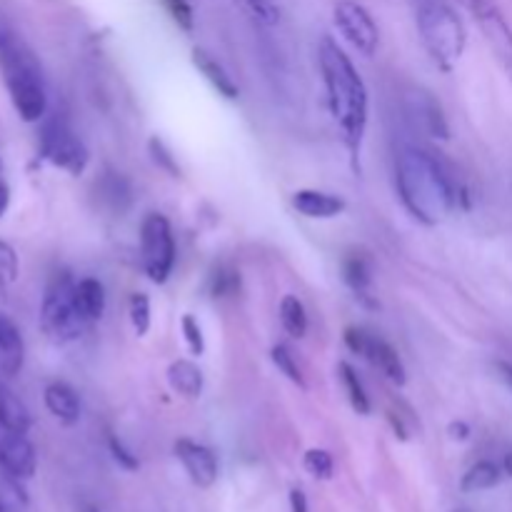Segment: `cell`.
<instances>
[{
    "label": "cell",
    "instance_id": "19",
    "mask_svg": "<svg viewBox=\"0 0 512 512\" xmlns=\"http://www.w3.org/2000/svg\"><path fill=\"white\" fill-rule=\"evenodd\" d=\"M30 425H33V418H30V410L25 408L23 400L10 390L0 388V430L28 435Z\"/></svg>",
    "mask_w": 512,
    "mask_h": 512
},
{
    "label": "cell",
    "instance_id": "40",
    "mask_svg": "<svg viewBox=\"0 0 512 512\" xmlns=\"http://www.w3.org/2000/svg\"><path fill=\"white\" fill-rule=\"evenodd\" d=\"M83 512H103V510H100V508H85Z\"/></svg>",
    "mask_w": 512,
    "mask_h": 512
},
{
    "label": "cell",
    "instance_id": "14",
    "mask_svg": "<svg viewBox=\"0 0 512 512\" xmlns=\"http://www.w3.org/2000/svg\"><path fill=\"white\" fill-rule=\"evenodd\" d=\"M25 360V345L23 335H20L18 325L0 313V375L3 378H13L20 373Z\"/></svg>",
    "mask_w": 512,
    "mask_h": 512
},
{
    "label": "cell",
    "instance_id": "7",
    "mask_svg": "<svg viewBox=\"0 0 512 512\" xmlns=\"http://www.w3.org/2000/svg\"><path fill=\"white\" fill-rule=\"evenodd\" d=\"M40 153L55 168L65 170L70 175H83V170L88 168V148L83 145V140L73 133L65 123H50L43 130V138H40Z\"/></svg>",
    "mask_w": 512,
    "mask_h": 512
},
{
    "label": "cell",
    "instance_id": "37",
    "mask_svg": "<svg viewBox=\"0 0 512 512\" xmlns=\"http://www.w3.org/2000/svg\"><path fill=\"white\" fill-rule=\"evenodd\" d=\"M503 470H505V475H508V478H512V450L508 455H505V460H503Z\"/></svg>",
    "mask_w": 512,
    "mask_h": 512
},
{
    "label": "cell",
    "instance_id": "30",
    "mask_svg": "<svg viewBox=\"0 0 512 512\" xmlns=\"http://www.w3.org/2000/svg\"><path fill=\"white\" fill-rule=\"evenodd\" d=\"M243 3L253 13V18L263 25H275L280 20V10L273 0H243Z\"/></svg>",
    "mask_w": 512,
    "mask_h": 512
},
{
    "label": "cell",
    "instance_id": "10",
    "mask_svg": "<svg viewBox=\"0 0 512 512\" xmlns=\"http://www.w3.org/2000/svg\"><path fill=\"white\" fill-rule=\"evenodd\" d=\"M0 470L13 480H30L38 470V455L33 443L23 433L0 435Z\"/></svg>",
    "mask_w": 512,
    "mask_h": 512
},
{
    "label": "cell",
    "instance_id": "6",
    "mask_svg": "<svg viewBox=\"0 0 512 512\" xmlns=\"http://www.w3.org/2000/svg\"><path fill=\"white\" fill-rule=\"evenodd\" d=\"M140 248H143V268L153 283H165L175 265V240L168 218L150 213L140 228Z\"/></svg>",
    "mask_w": 512,
    "mask_h": 512
},
{
    "label": "cell",
    "instance_id": "29",
    "mask_svg": "<svg viewBox=\"0 0 512 512\" xmlns=\"http://www.w3.org/2000/svg\"><path fill=\"white\" fill-rule=\"evenodd\" d=\"M163 3H165V8H168L170 18H173L175 23L185 30V33H193L195 15H193V8H190L188 0H163Z\"/></svg>",
    "mask_w": 512,
    "mask_h": 512
},
{
    "label": "cell",
    "instance_id": "25",
    "mask_svg": "<svg viewBox=\"0 0 512 512\" xmlns=\"http://www.w3.org/2000/svg\"><path fill=\"white\" fill-rule=\"evenodd\" d=\"M303 468L305 473L313 475L315 480H330L335 473V463H333V455L323 448H313L305 453L303 458Z\"/></svg>",
    "mask_w": 512,
    "mask_h": 512
},
{
    "label": "cell",
    "instance_id": "24",
    "mask_svg": "<svg viewBox=\"0 0 512 512\" xmlns=\"http://www.w3.org/2000/svg\"><path fill=\"white\" fill-rule=\"evenodd\" d=\"M128 315H130V325H133L135 335L138 338H145L150 330V298L145 293H133L130 295V305H128Z\"/></svg>",
    "mask_w": 512,
    "mask_h": 512
},
{
    "label": "cell",
    "instance_id": "16",
    "mask_svg": "<svg viewBox=\"0 0 512 512\" xmlns=\"http://www.w3.org/2000/svg\"><path fill=\"white\" fill-rule=\"evenodd\" d=\"M375 263L368 253L363 250H353L345 255L343 260V280L358 298H368L370 288H373Z\"/></svg>",
    "mask_w": 512,
    "mask_h": 512
},
{
    "label": "cell",
    "instance_id": "31",
    "mask_svg": "<svg viewBox=\"0 0 512 512\" xmlns=\"http://www.w3.org/2000/svg\"><path fill=\"white\" fill-rule=\"evenodd\" d=\"M150 153H153V160L160 165V168L168 170V173L173 175V178H178V175H180V165L175 163L173 153H170V150L165 148L163 140H160V138L150 140Z\"/></svg>",
    "mask_w": 512,
    "mask_h": 512
},
{
    "label": "cell",
    "instance_id": "39",
    "mask_svg": "<svg viewBox=\"0 0 512 512\" xmlns=\"http://www.w3.org/2000/svg\"><path fill=\"white\" fill-rule=\"evenodd\" d=\"M465 5H468V8H473V10H480V0H463Z\"/></svg>",
    "mask_w": 512,
    "mask_h": 512
},
{
    "label": "cell",
    "instance_id": "22",
    "mask_svg": "<svg viewBox=\"0 0 512 512\" xmlns=\"http://www.w3.org/2000/svg\"><path fill=\"white\" fill-rule=\"evenodd\" d=\"M280 323L293 338H305V333H308V313L295 295H285L283 303H280Z\"/></svg>",
    "mask_w": 512,
    "mask_h": 512
},
{
    "label": "cell",
    "instance_id": "26",
    "mask_svg": "<svg viewBox=\"0 0 512 512\" xmlns=\"http://www.w3.org/2000/svg\"><path fill=\"white\" fill-rule=\"evenodd\" d=\"M270 358H273V363L278 365V370L290 380V383L303 385V373H300L298 360H295L293 350H290L288 345H275V348L270 350Z\"/></svg>",
    "mask_w": 512,
    "mask_h": 512
},
{
    "label": "cell",
    "instance_id": "11",
    "mask_svg": "<svg viewBox=\"0 0 512 512\" xmlns=\"http://www.w3.org/2000/svg\"><path fill=\"white\" fill-rule=\"evenodd\" d=\"M175 458L183 463L185 473L193 480V485L208 490L218 480V458L210 448L195 443V440L180 438L175 440Z\"/></svg>",
    "mask_w": 512,
    "mask_h": 512
},
{
    "label": "cell",
    "instance_id": "20",
    "mask_svg": "<svg viewBox=\"0 0 512 512\" xmlns=\"http://www.w3.org/2000/svg\"><path fill=\"white\" fill-rule=\"evenodd\" d=\"M75 300H78L80 315L90 323L103 318L105 313V288L100 280L83 278L75 283Z\"/></svg>",
    "mask_w": 512,
    "mask_h": 512
},
{
    "label": "cell",
    "instance_id": "13",
    "mask_svg": "<svg viewBox=\"0 0 512 512\" xmlns=\"http://www.w3.org/2000/svg\"><path fill=\"white\" fill-rule=\"evenodd\" d=\"M293 208L300 215L310 220H330L338 218L345 210V200L333 193H323V190H295L293 193Z\"/></svg>",
    "mask_w": 512,
    "mask_h": 512
},
{
    "label": "cell",
    "instance_id": "35",
    "mask_svg": "<svg viewBox=\"0 0 512 512\" xmlns=\"http://www.w3.org/2000/svg\"><path fill=\"white\" fill-rule=\"evenodd\" d=\"M448 433L453 440H468L470 438V428H468V423H463V420H458V423H450Z\"/></svg>",
    "mask_w": 512,
    "mask_h": 512
},
{
    "label": "cell",
    "instance_id": "36",
    "mask_svg": "<svg viewBox=\"0 0 512 512\" xmlns=\"http://www.w3.org/2000/svg\"><path fill=\"white\" fill-rule=\"evenodd\" d=\"M8 205H10V190H8V185L0 180V218L8 213Z\"/></svg>",
    "mask_w": 512,
    "mask_h": 512
},
{
    "label": "cell",
    "instance_id": "32",
    "mask_svg": "<svg viewBox=\"0 0 512 512\" xmlns=\"http://www.w3.org/2000/svg\"><path fill=\"white\" fill-rule=\"evenodd\" d=\"M240 288V275L235 270H218L213 275V293L215 298H223V295H233Z\"/></svg>",
    "mask_w": 512,
    "mask_h": 512
},
{
    "label": "cell",
    "instance_id": "4",
    "mask_svg": "<svg viewBox=\"0 0 512 512\" xmlns=\"http://www.w3.org/2000/svg\"><path fill=\"white\" fill-rule=\"evenodd\" d=\"M418 30L425 50L443 70H450L463 58L465 45H468V30L448 3L428 0L420 5Z\"/></svg>",
    "mask_w": 512,
    "mask_h": 512
},
{
    "label": "cell",
    "instance_id": "28",
    "mask_svg": "<svg viewBox=\"0 0 512 512\" xmlns=\"http://www.w3.org/2000/svg\"><path fill=\"white\" fill-rule=\"evenodd\" d=\"M180 328H183L185 343H188L190 353H193V355H203L205 338H203V328H200L198 320H195L190 313L183 315V320H180Z\"/></svg>",
    "mask_w": 512,
    "mask_h": 512
},
{
    "label": "cell",
    "instance_id": "8",
    "mask_svg": "<svg viewBox=\"0 0 512 512\" xmlns=\"http://www.w3.org/2000/svg\"><path fill=\"white\" fill-rule=\"evenodd\" d=\"M345 345H348L355 355L368 360L373 368H378L390 383L405 385L408 378H405L403 360H400L398 350L390 343H385L383 338H378V335L368 333V330L363 328H348L345 330Z\"/></svg>",
    "mask_w": 512,
    "mask_h": 512
},
{
    "label": "cell",
    "instance_id": "12",
    "mask_svg": "<svg viewBox=\"0 0 512 512\" xmlns=\"http://www.w3.org/2000/svg\"><path fill=\"white\" fill-rule=\"evenodd\" d=\"M480 15V28H483L485 40H488L490 50L495 53V58L503 63V68L512 73V30L505 23L503 15L498 10H478Z\"/></svg>",
    "mask_w": 512,
    "mask_h": 512
},
{
    "label": "cell",
    "instance_id": "21",
    "mask_svg": "<svg viewBox=\"0 0 512 512\" xmlns=\"http://www.w3.org/2000/svg\"><path fill=\"white\" fill-rule=\"evenodd\" d=\"M500 480H503L500 465H495L493 460H480V463H475L473 468L463 475L460 490H463V493H483V490H493Z\"/></svg>",
    "mask_w": 512,
    "mask_h": 512
},
{
    "label": "cell",
    "instance_id": "3",
    "mask_svg": "<svg viewBox=\"0 0 512 512\" xmlns=\"http://www.w3.org/2000/svg\"><path fill=\"white\" fill-rule=\"evenodd\" d=\"M0 75L20 120L38 123L48 110L43 68L30 45L8 23H0Z\"/></svg>",
    "mask_w": 512,
    "mask_h": 512
},
{
    "label": "cell",
    "instance_id": "27",
    "mask_svg": "<svg viewBox=\"0 0 512 512\" xmlns=\"http://www.w3.org/2000/svg\"><path fill=\"white\" fill-rule=\"evenodd\" d=\"M18 273H20L18 253L13 250V245L0 240V285L15 283V280H18Z\"/></svg>",
    "mask_w": 512,
    "mask_h": 512
},
{
    "label": "cell",
    "instance_id": "9",
    "mask_svg": "<svg viewBox=\"0 0 512 512\" xmlns=\"http://www.w3.org/2000/svg\"><path fill=\"white\" fill-rule=\"evenodd\" d=\"M335 25H338L340 35L358 50L365 58H373L378 53L380 33L375 25L373 15L355 0H340L335 5Z\"/></svg>",
    "mask_w": 512,
    "mask_h": 512
},
{
    "label": "cell",
    "instance_id": "17",
    "mask_svg": "<svg viewBox=\"0 0 512 512\" xmlns=\"http://www.w3.org/2000/svg\"><path fill=\"white\" fill-rule=\"evenodd\" d=\"M193 65L200 70V73H203V78L208 80L215 90H218V95H223V98H228V100L238 98L240 95L238 85H235V80L230 78L228 70H225L223 65L213 58V55L205 53V50H200V48H195L193 50Z\"/></svg>",
    "mask_w": 512,
    "mask_h": 512
},
{
    "label": "cell",
    "instance_id": "18",
    "mask_svg": "<svg viewBox=\"0 0 512 512\" xmlns=\"http://www.w3.org/2000/svg\"><path fill=\"white\" fill-rule=\"evenodd\" d=\"M168 383L178 395L195 400L203 393V370L193 360H175L168 368Z\"/></svg>",
    "mask_w": 512,
    "mask_h": 512
},
{
    "label": "cell",
    "instance_id": "23",
    "mask_svg": "<svg viewBox=\"0 0 512 512\" xmlns=\"http://www.w3.org/2000/svg\"><path fill=\"white\" fill-rule=\"evenodd\" d=\"M338 373H340V380H343L345 395H348V400H350V405H353L355 413L370 415V410L373 408H370V398H368V393H365L363 383H360L358 373H355L348 363H340Z\"/></svg>",
    "mask_w": 512,
    "mask_h": 512
},
{
    "label": "cell",
    "instance_id": "15",
    "mask_svg": "<svg viewBox=\"0 0 512 512\" xmlns=\"http://www.w3.org/2000/svg\"><path fill=\"white\" fill-rule=\"evenodd\" d=\"M45 408L63 425H75L80 420V398L68 383H50L43 393Z\"/></svg>",
    "mask_w": 512,
    "mask_h": 512
},
{
    "label": "cell",
    "instance_id": "33",
    "mask_svg": "<svg viewBox=\"0 0 512 512\" xmlns=\"http://www.w3.org/2000/svg\"><path fill=\"white\" fill-rule=\"evenodd\" d=\"M110 453H113L115 463H118L120 468H125V470H138L140 468L138 458H135V455L130 453V450L125 448V445L120 443L118 438H110Z\"/></svg>",
    "mask_w": 512,
    "mask_h": 512
},
{
    "label": "cell",
    "instance_id": "41",
    "mask_svg": "<svg viewBox=\"0 0 512 512\" xmlns=\"http://www.w3.org/2000/svg\"><path fill=\"white\" fill-rule=\"evenodd\" d=\"M455 512H468V510H455Z\"/></svg>",
    "mask_w": 512,
    "mask_h": 512
},
{
    "label": "cell",
    "instance_id": "34",
    "mask_svg": "<svg viewBox=\"0 0 512 512\" xmlns=\"http://www.w3.org/2000/svg\"><path fill=\"white\" fill-rule=\"evenodd\" d=\"M290 512H308V495L300 488L290 490Z\"/></svg>",
    "mask_w": 512,
    "mask_h": 512
},
{
    "label": "cell",
    "instance_id": "2",
    "mask_svg": "<svg viewBox=\"0 0 512 512\" xmlns=\"http://www.w3.org/2000/svg\"><path fill=\"white\" fill-rule=\"evenodd\" d=\"M398 195L408 213L425 225H438L458 208V188L443 165L425 150L405 148L395 168Z\"/></svg>",
    "mask_w": 512,
    "mask_h": 512
},
{
    "label": "cell",
    "instance_id": "38",
    "mask_svg": "<svg viewBox=\"0 0 512 512\" xmlns=\"http://www.w3.org/2000/svg\"><path fill=\"white\" fill-rule=\"evenodd\" d=\"M500 373H503V378L505 380H508V383H510V388H512V365H500Z\"/></svg>",
    "mask_w": 512,
    "mask_h": 512
},
{
    "label": "cell",
    "instance_id": "5",
    "mask_svg": "<svg viewBox=\"0 0 512 512\" xmlns=\"http://www.w3.org/2000/svg\"><path fill=\"white\" fill-rule=\"evenodd\" d=\"M40 325H43V333L55 343H73L88 328V320L80 315L78 300H75V280L68 273L53 275L45 288Z\"/></svg>",
    "mask_w": 512,
    "mask_h": 512
},
{
    "label": "cell",
    "instance_id": "1",
    "mask_svg": "<svg viewBox=\"0 0 512 512\" xmlns=\"http://www.w3.org/2000/svg\"><path fill=\"white\" fill-rule=\"evenodd\" d=\"M318 63L320 73H323L325 93H328L330 113L343 130L350 155L358 158L365 128H368V88H365L353 60L345 55V50L335 40H320Z\"/></svg>",
    "mask_w": 512,
    "mask_h": 512
}]
</instances>
